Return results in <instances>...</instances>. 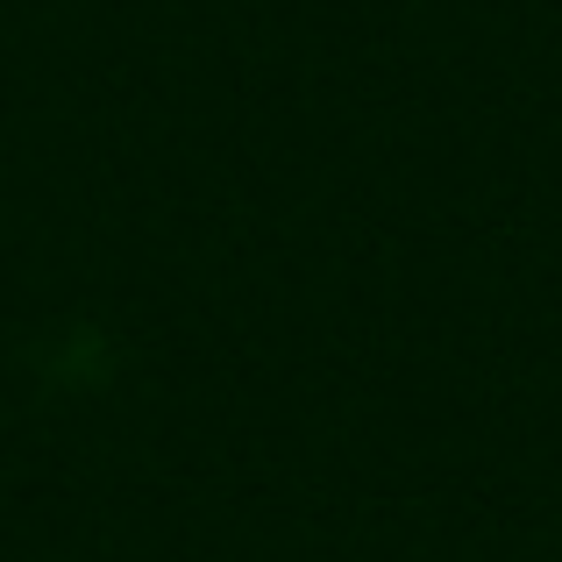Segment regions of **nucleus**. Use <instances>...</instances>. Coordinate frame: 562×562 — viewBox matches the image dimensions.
<instances>
[]
</instances>
